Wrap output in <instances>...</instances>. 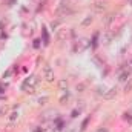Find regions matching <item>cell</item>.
I'll use <instances>...</instances> for the list:
<instances>
[{
	"mask_svg": "<svg viewBox=\"0 0 132 132\" xmlns=\"http://www.w3.org/2000/svg\"><path fill=\"white\" fill-rule=\"evenodd\" d=\"M57 14H59L60 17H68V15L74 14V9L68 5V2H62V3L59 5V8H57Z\"/></svg>",
	"mask_w": 132,
	"mask_h": 132,
	"instance_id": "6da1fadb",
	"label": "cell"
},
{
	"mask_svg": "<svg viewBox=\"0 0 132 132\" xmlns=\"http://www.w3.org/2000/svg\"><path fill=\"white\" fill-rule=\"evenodd\" d=\"M37 85H38V78H37L35 75H29V77L23 81V85H22V91L26 92V89H29V88H35Z\"/></svg>",
	"mask_w": 132,
	"mask_h": 132,
	"instance_id": "7a4b0ae2",
	"label": "cell"
},
{
	"mask_svg": "<svg viewBox=\"0 0 132 132\" xmlns=\"http://www.w3.org/2000/svg\"><path fill=\"white\" fill-rule=\"evenodd\" d=\"M43 77H45V80H46L48 83L54 81V71H52V68L49 65H46L43 68Z\"/></svg>",
	"mask_w": 132,
	"mask_h": 132,
	"instance_id": "3957f363",
	"label": "cell"
},
{
	"mask_svg": "<svg viewBox=\"0 0 132 132\" xmlns=\"http://www.w3.org/2000/svg\"><path fill=\"white\" fill-rule=\"evenodd\" d=\"M117 94H118V89L114 86V88H111V89L106 91V94L103 95V98L104 100H114L115 97H117Z\"/></svg>",
	"mask_w": 132,
	"mask_h": 132,
	"instance_id": "277c9868",
	"label": "cell"
},
{
	"mask_svg": "<svg viewBox=\"0 0 132 132\" xmlns=\"http://www.w3.org/2000/svg\"><path fill=\"white\" fill-rule=\"evenodd\" d=\"M92 8H94L95 12H104V11L108 9V3H106V2H95V3L92 5Z\"/></svg>",
	"mask_w": 132,
	"mask_h": 132,
	"instance_id": "5b68a950",
	"label": "cell"
},
{
	"mask_svg": "<svg viewBox=\"0 0 132 132\" xmlns=\"http://www.w3.org/2000/svg\"><path fill=\"white\" fill-rule=\"evenodd\" d=\"M114 20H115V14H108V15L103 19V25H104V26H109Z\"/></svg>",
	"mask_w": 132,
	"mask_h": 132,
	"instance_id": "8992f818",
	"label": "cell"
},
{
	"mask_svg": "<svg viewBox=\"0 0 132 132\" xmlns=\"http://www.w3.org/2000/svg\"><path fill=\"white\" fill-rule=\"evenodd\" d=\"M55 111H48V112H45L43 114V117H42V120L43 121H46V120H51V118H55Z\"/></svg>",
	"mask_w": 132,
	"mask_h": 132,
	"instance_id": "52a82bcc",
	"label": "cell"
},
{
	"mask_svg": "<svg viewBox=\"0 0 132 132\" xmlns=\"http://www.w3.org/2000/svg\"><path fill=\"white\" fill-rule=\"evenodd\" d=\"M92 20H94V17H92V15L85 17V19H83V22H81V26H89V25L92 23Z\"/></svg>",
	"mask_w": 132,
	"mask_h": 132,
	"instance_id": "ba28073f",
	"label": "cell"
},
{
	"mask_svg": "<svg viewBox=\"0 0 132 132\" xmlns=\"http://www.w3.org/2000/svg\"><path fill=\"white\" fill-rule=\"evenodd\" d=\"M59 89H60V91H66V89H68V81H66V80H60V81H59Z\"/></svg>",
	"mask_w": 132,
	"mask_h": 132,
	"instance_id": "9c48e42d",
	"label": "cell"
},
{
	"mask_svg": "<svg viewBox=\"0 0 132 132\" xmlns=\"http://www.w3.org/2000/svg\"><path fill=\"white\" fill-rule=\"evenodd\" d=\"M111 38H112V34H104V35H103V38H101V42H103L104 45H108V43L111 42Z\"/></svg>",
	"mask_w": 132,
	"mask_h": 132,
	"instance_id": "30bf717a",
	"label": "cell"
},
{
	"mask_svg": "<svg viewBox=\"0 0 132 132\" xmlns=\"http://www.w3.org/2000/svg\"><path fill=\"white\" fill-rule=\"evenodd\" d=\"M17 118H19V112H11V114H9V121H11V123H14Z\"/></svg>",
	"mask_w": 132,
	"mask_h": 132,
	"instance_id": "8fae6325",
	"label": "cell"
},
{
	"mask_svg": "<svg viewBox=\"0 0 132 132\" xmlns=\"http://www.w3.org/2000/svg\"><path fill=\"white\" fill-rule=\"evenodd\" d=\"M59 38H60V40H65V38H68V31H66V29H62V31L59 32Z\"/></svg>",
	"mask_w": 132,
	"mask_h": 132,
	"instance_id": "7c38bea8",
	"label": "cell"
},
{
	"mask_svg": "<svg viewBox=\"0 0 132 132\" xmlns=\"http://www.w3.org/2000/svg\"><path fill=\"white\" fill-rule=\"evenodd\" d=\"M123 118H125L126 121L132 123V114H131V112H125V114H123Z\"/></svg>",
	"mask_w": 132,
	"mask_h": 132,
	"instance_id": "4fadbf2b",
	"label": "cell"
},
{
	"mask_svg": "<svg viewBox=\"0 0 132 132\" xmlns=\"http://www.w3.org/2000/svg\"><path fill=\"white\" fill-rule=\"evenodd\" d=\"M106 91H108V89H106L104 86H98V88H97V92H98L100 95H104V94H106Z\"/></svg>",
	"mask_w": 132,
	"mask_h": 132,
	"instance_id": "5bb4252c",
	"label": "cell"
},
{
	"mask_svg": "<svg viewBox=\"0 0 132 132\" xmlns=\"http://www.w3.org/2000/svg\"><path fill=\"white\" fill-rule=\"evenodd\" d=\"M125 91H126V92L132 91V78L129 80V81H128V83H126V86H125Z\"/></svg>",
	"mask_w": 132,
	"mask_h": 132,
	"instance_id": "9a60e30c",
	"label": "cell"
},
{
	"mask_svg": "<svg viewBox=\"0 0 132 132\" xmlns=\"http://www.w3.org/2000/svg\"><path fill=\"white\" fill-rule=\"evenodd\" d=\"M59 25H60V22H52V23H51V29L55 31V29L59 28Z\"/></svg>",
	"mask_w": 132,
	"mask_h": 132,
	"instance_id": "2e32d148",
	"label": "cell"
},
{
	"mask_svg": "<svg viewBox=\"0 0 132 132\" xmlns=\"http://www.w3.org/2000/svg\"><path fill=\"white\" fill-rule=\"evenodd\" d=\"M46 101H48V97H42V98H38V104L42 106V104H45Z\"/></svg>",
	"mask_w": 132,
	"mask_h": 132,
	"instance_id": "e0dca14e",
	"label": "cell"
},
{
	"mask_svg": "<svg viewBox=\"0 0 132 132\" xmlns=\"http://www.w3.org/2000/svg\"><path fill=\"white\" fill-rule=\"evenodd\" d=\"M78 114H80V109H78V111H77V109H74V111H72V115H71V117H72V118H75V117H78Z\"/></svg>",
	"mask_w": 132,
	"mask_h": 132,
	"instance_id": "ac0fdd59",
	"label": "cell"
},
{
	"mask_svg": "<svg viewBox=\"0 0 132 132\" xmlns=\"http://www.w3.org/2000/svg\"><path fill=\"white\" fill-rule=\"evenodd\" d=\"M66 101H68V92H66V95H63V97L60 98V103H62V104H65Z\"/></svg>",
	"mask_w": 132,
	"mask_h": 132,
	"instance_id": "d6986e66",
	"label": "cell"
},
{
	"mask_svg": "<svg viewBox=\"0 0 132 132\" xmlns=\"http://www.w3.org/2000/svg\"><path fill=\"white\" fill-rule=\"evenodd\" d=\"M88 121H89V118H86V120L83 121V125H81V131H85V129H86V125H88Z\"/></svg>",
	"mask_w": 132,
	"mask_h": 132,
	"instance_id": "ffe728a7",
	"label": "cell"
},
{
	"mask_svg": "<svg viewBox=\"0 0 132 132\" xmlns=\"http://www.w3.org/2000/svg\"><path fill=\"white\" fill-rule=\"evenodd\" d=\"M11 74H12V71H11V69H9V71H6V72L3 74V78H6V77H9Z\"/></svg>",
	"mask_w": 132,
	"mask_h": 132,
	"instance_id": "44dd1931",
	"label": "cell"
},
{
	"mask_svg": "<svg viewBox=\"0 0 132 132\" xmlns=\"http://www.w3.org/2000/svg\"><path fill=\"white\" fill-rule=\"evenodd\" d=\"M83 89H85V85H78V86H77V91H78V92H83Z\"/></svg>",
	"mask_w": 132,
	"mask_h": 132,
	"instance_id": "7402d4cb",
	"label": "cell"
},
{
	"mask_svg": "<svg viewBox=\"0 0 132 132\" xmlns=\"http://www.w3.org/2000/svg\"><path fill=\"white\" fill-rule=\"evenodd\" d=\"M5 89H6V85L0 83V92H5Z\"/></svg>",
	"mask_w": 132,
	"mask_h": 132,
	"instance_id": "603a6c76",
	"label": "cell"
},
{
	"mask_svg": "<svg viewBox=\"0 0 132 132\" xmlns=\"http://www.w3.org/2000/svg\"><path fill=\"white\" fill-rule=\"evenodd\" d=\"M95 132H109V131H108L106 128H100V129H97Z\"/></svg>",
	"mask_w": 132,
	"mask_h": 132,
	"instance_id": "cb8c5ba5",
	"label": "cell"
},
{
	"mask_svg": "<svg viewBox=\"0 0 132 132\" xmlns=\"http://www.w3.org/2000/svg\"><path fill=\"white\" fill-rule=\"evenodd\" d=\"M38 42H40V40H34V48H38V46H40Z\"/></svg>",
	"mask_w": 132,
	"mask_h": 132,
	"instance_id": "d4e9b609",
	"label": "cell"
},
{
	"mask_svg": "<svg viewBox=\"0 0 132 132\" xmlns=\"http://www.w3.org/2000/svg\"><path fill=\"white\" fill-rule=\"evenodd\" d=\"M55 131V128H48V129H45L43 132H54Z\"/></svg>",
	"mask_w": 132,
	"mask_h": 132,
	"instance_id": "484cf974",
	"label": "cell"
},
{
	"mask_svg": "<svg viewBox=\"0 0 132 132\" xmlns=\"http://www.w3.org/2000/svg\"><path fill=\"white\" fill-rule=\"evenodd\" d=\"M34 132H43V131H42V128H40V129H35Z\"/></svg>",
	"mask_w": 132,
	"mask_h": 132,
	"instance_id": "4316f807",
	"label": "cell"
},
{
	"mask_svg": "<svg viewBox=\"0 0 132 132\" xmlns=\"http://www.w3.org/2000/svg\"><path fill=\"white\" fill-rule=\"evenodd\" d=\"M128 2H129V3H131V5H132V0H128Z\"/></svg>",
	"mask_w": 132,
	"mask_h": 132,
	"instance_id": "83f0119b",
	"label": "cell"
},
{
	"mask_svg": "<svg viewBox=\"0 0 132 132\" xmlns=\"http://www.w3.org/2000/svg\"><path fill=\"white\" fill-rule=\"evenodd\" d=\"M131 48H132V38H131Z\"/></svg>",
	"mask_w": 132,
	"mask_h": 132,
	"instance_id": "f1b7e54d",
	"label": "cell"
}]
</instances>
